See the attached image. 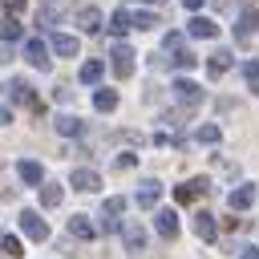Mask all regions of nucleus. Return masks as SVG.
<instances>
[{"label":"nucleus","instance_id":"obj_1","mask_svg":"<svg viewBox=\"0 0 259 259\" xmlns=\"http://www.w3.org/2000/svg\"><path fill=\"white\" fill-rule=\"evenodd\" d=\"M16 223H20V231H24L32 243H45V239H49V223H45L36 210H20V219H16Z\"/></svg>","mask_w":259,"mask_h":259},{"label":"nucleus","instance_id":"obj_2","mask_svg":"<svg viewBox=\"0 0 259 259\" xmlns=\"http://www.w3.org/2000/svg\"><path fill=\"white\" fill-rule=\"evenodd\" d=\"M255 32H259V8H243L239 24H235V40H239V45H251Z\"/></svg>","mask_w":259,"mask_h":259},{"label":"nucleus","instance_id":"obj_3","mask_svg":"<svg viewBox=\"0 0 259 259\" xmlns=\"http://www.w3.org/2000/svg\"><path fill=\"white\" fill-rule=\"evenodd\" d=\"M109 57H113L109 65H113V73H117L121 81H125V77H134V49H130V45H121V40H117Z\"/></svg>","mask_w":259,"mask_h":259},{"label":"nucleus","instance_id":"obj_4","mask_svg":"<svg viewBox=\"0 0 259 259\" xmlns=\"http://www.w3.org/2000/svg\"><path fill=\"white\" fill-rule=\"evenodd\" d=\"M170 89H174V97H178V101H182V105H186V109H190V105H198V101H202V85H194V81H190V77H178V81H174V85H170Z\"/></svg>","mask_w":259,"mask_h":259},{"label":"nucleus","instance_id":"obj_5","mask_svg":"<svg viewBox=\"0 0 259 259\" xmlns=\"http://www.w3.org/2000/svg\"><path fill=\"white\" fill-rule=\"evenodd\" d=\"M4 97L12 105H36L32 101V85H24V81H4Z\"/></svg>","mask_w":259,"mask_h":259},{"label":"nucleus","instance_id":"obj_6","mask_svg":"<svg viewBox=\"0 0 259 259\" xmlns=\"http://www.w3.org/2000/svg\"><path fill=\"white\" fill-rule=\"evenodd\" d=\"M16 174H20V182H28V186H40V182H45V166L32 162V158H20Z\"/></svg>","mask_w":259,"mask_h":259},{"label":"nucleus","instance_id":"obj_7","mask_svg":"<svg viewBox=\"0 0 259 259\" xmlns=\"http://www.w3.org/2000/svg\"><path fill=\"white\" fill-rule=\"evenodd\" d=\"M206 190H210V182H206V178H190V182H182V186L174 190V198H178V202H194V198H198V194H206Z\"/></svg>","mask_w":259,"mask_h":259},{"label":"nucleus","instance_id":"obj_8","mask_svg":"<svg viewBox=\"0 0 259 259\" xmlns=\"http://www.w3.org/2000/svg\"><path fill=\"white\" fill-rule=\"evenodd\" d=\"M158 198H162V182H158V178H146L142 190H138V206L150 210V206H158Z\"/></svg>","mask_w":259,"mask_h":259},{"label":"nucleus","instance_id":"obj_9","mask_svg":"<svg viewBox=\"0 0 259 259\" xmlns=\"http://www.w3.org/2000/svg\"><path fill=\"white\" fill-rule=\"evenodd\" d=\"M125 210V198H105L101 206V231H117V214Z\"/></svg>","mask_w":259,"mask_h":259},{"label":"nucleus","instance_id":"obj_10","mask_svg":"<svg viewBox=\"0 0 259 259\" xmlns=\"http://www.w3.org/2000/svg\"><path fill=\"white\" fill-rule=\"evenodd\" d=\"M194 235H198L202 243H214V239H219V227H214V214H206V210H198V214H194Z\"/></svg>","mask_w":259,"mask_h":259},{"label":"nucleus","instance_id":"obj_11","mask_svg":"<svg viewBox=\"0 0 259 259\" xmlns=\"http://www.w3.org/2000/svg\"><path fill=\"white\" fill-rule=\"evenodd\" d=\"M121 243H125V251H142V247H146L142 223H121Z\"/></svg>","mask_w":259,"mask_h":259},{"label":"nucleus","instance_id":"obj_12","mask_svg":"<svg viewBox=\"0 0 259 259\" xmlns=\"http://www.w3.org/2000/svg\"><path fill=\"white\" fill-rule=\"evenodd\" d=\"M24 57H28L32 69H49V49H45V40H24Z\"/></svg>","mask_w":259,"mask_h":259},{"label":"nucleus","instance_id":"obj_13","mask_svg":"<svg viewBox=\"0 0 259 259\" xmlns=\"http://www.w3.org/2000/svg\"><path fill=\"white\" fill-rule=\"evenodd\" d=\"M69 182H73V190L93 194V190L101 186V174H97V170H73V178H69Z\"/></svg>","mask_w":259,"mask_h":259},{"label":"nucleus","instance_id":"obj_14","mask_svg":"<svg viewBox=\"0 0 259 259\" xmlns=\"http://www.w3.org/2000/svg\"><path fill=\"white\" fill-rule=\"evenodd\" d=\"M231 61H235V57H231V49H214V53L206 57V69H210V77H223V73L231 69Z\"/></svg>","mask_w":259,"mask_h":259},{"label":"nucleus","instance_id":"obj_15","mask_svg":"<svg viewBox=\"0 0 259 259\" xmlns=\"http://www.w3.org/2000/svg\"><path fill=\"white\" fill-rule=\"evenodd\" d=\"M154 227H158L162 239H174V235H178V214H174V210H158V214H154Z\"/></svg>","mask_w":259,"mask_h":259},{"label":"nucleus","instance_id":"obj_16","mask_svg":"<svg viewBox=\"0 0 259 259\" xmlns=\"http://www.w3.org/2000/svg\"><path fill=\"white\" fill-rule=\"evenodd\" d=\"M186 28H190V36H202V40H210V36H219V24H214L210 16H194V20L186 24Z\"/></svg>","mask_w":259,"mask_h":259},{"label":"nucleus","instance_id":"obj_17","mask_svg":"<svg viewBox=\"0 0 259 259\" xmlns=\"http://www.w3.org/2000/svg\"><path fill=\"white\" fill-rule=\"evenodd\" d=\"M251 202H255V186H235V190H231V198H227V206H231V210H247Z\"/></svg>","mask_w":259,"mask_h":259},{"label":"nucleus","instance_id":"obj_18","mask_svg":"<svg viewBox=\"0 0 259 259\" xmlns=\"http://www.w3.org/2000/svg\"><path fill=\"white\" fill-rule=\"evenodd\" d=\"M77 28H81V32H97V28H101V12H97L93 4L81 8V12H77Z\"/></svg>","mask_w":259,"mask_h":259},{"label":"nucleus","instance_id":"obj_19","mask_svg":"<svg viewBox=\"0 0 259 259\" xmlns=\"http://www.w3.org/2000/svg\"><path fill=\"white\" fill-rule=\"evenodd\" d=\"M53 53L57 57H77V36H65V32L53 28Z\"/></svg>","mask_w":259,"mask_h":259},{"label":"nucleus","instance_id":"obj_20","mask_svg":"<svg viewBox=\"0 0 259 259\" xmlns=\"http://www.w3.org/2000/svg\"><path fill=\"white\" fill-rule=\"evenodd\" d=\"M69 235H77V239H97V227H93L85 214H73V219H69Z\"/></svg>","mask_w":259,"mask_h":259},{"label":"nucleus","instance_id":"obj_21","mask_svg":"<svg viewBox=\"0 0 259 259\" xmlns=\"http://www.w3.org/2000/svg\"><path fill=\"white\" fill-rule=\"evenodd\" d=\"M170 53H174V57H170V65H174V69H182V73H190V69L198 65V57H194L190 49H182V45H178V49H170Z\"/></svg>","mask_w":259,"mask_h":259},{"label":"nucleus","instance_id":"obj_22","mask_svg":"<svg viewBox=\"0 0 259 259\" xmlns=\"http://www.w3.org/2000/svg\"><path fill=\"white\" fill-rule=\"evenodd\" d=\"M85 125H81V117H73V113H61L57 117V134H65V138H77Z\"/></svg>","mask_w":259,"mask_h":259},{"label":"nucleus","instance_id":"obj_23","mask_svg":"<svg viewBox=\"0 0 259 259\" xmlns=\"http://www.w3.org/2000/svg\"><path fill=\"white\" fill-rule=\"evenodd\" d=\"M130 28H134V24H130V12H125V8H117V12L109 16V32H113V36H125Z\"/></svg>","mask_w":259,"mask_h":259},{"label":"nucleus","instance_id":"obj_24","mask_svg":"<svg viewBox=\"0 0 259 259\" xmlns=\"http://www.w3.org/2000/svg\"><path fill=\"white\" fill-rule=\"evenodd\" d=\"M61 198H65V190L57 182H45L40 186V206H61Z\"/></svg>","mask_w":259,"mask_h":259},{"label":"nucleus","instance_id":"obj_25","mask_svg":"<svg viewBox=\"0 0 259 259\" xmlns=\"http://www.w3.org/2000/svg\"><path fill=\"white\" fill-rule=\"evenodd\" d=\"M101 73H105V65H101V61H85V65H81V81H85V85H97V81H101Z\"/></svg>","mask_w":259,"mask_h":259},{"label":"nucleus","instance_id":"obj_26","mask_svg":"<svg viewBox=\"0 0 259 259\" xmlns=\"http://www.w3.org/2000/svg\"><path fill=\"white\" fill-rule=\"evenodd\" d=\"M93 105H97L101 113H109V109H117V93H113V89H97V93H93Z\"/></svg>","mask_w":259,"mask_h":259},{"label":"nucleus","instance_id":"obj_27","mask_svg":"<svg viewBox=\"0 0 259 259\" xmlns=\"http://www.w3.org/2000/svg\"><path fill=\"white\" fill-rule=\"evenodd\" d=\"M0 36H4V40H20V36H24V28H20V20H16V16H8V20L0 24Z\"/></svg>","mask_w":259,"mask_h":259},{"label":"nucleus","instance_id":"obj_28","mask_svg":"<svg viewBox=\"0 0 259 259\" xmlns=\"http://www.w3.org/2000/svg\"><path fill=\"white\" fill-rule=\"evenodd\" d=\"M243 77H247V85L259 93V57H251V61L243 65Z\"/></svg>","mask_w":259,"mask_h":259},{"label":"nucleus","instance_id":"obj_29","mask_svg":"<svg viewBox=\"0 0 259 259\" xmlns=\"http://www.w3.org/2000/svg\"><path fill=\"white\" fill-rule=\"evenodd\" d=\"M194 138H198L202 146H214V142H219V125H210V121H206V125H198V134H194Z\"/></svg>","mask_w":259,"mask_h":259},{"label":"nucleus","instance_id":"obj_30","mask_svg":"<svg viewBox=\"0 0 259 259\" xmlns=\"http://www.w3.org/2000/svg\"><path fill=\"white\" fill-rule=\"evenodd\" d=\"M130 24H134V28H154V24H158V16H154V12H134V16H130Z\"/></svg>","mask_w":259,"mask_h":259},{"label":"nucleus","instance_id":"obj_31","mask_svg":"<svg viewBox=\"0 0 259 259\" xmlns=\"http://www.w3.org/2000/svg\"><path fill=\"white\" fill-rule=\"evenodd\" d=\"M0 251H4V255H24V251H20V239H16V235H4V239H0Z\"/></svg>","mask_w":259,"mask_h":259},{"label":"nucleus","instance_id":"obj_32","mask_svg":"<svg viewBox=\"0 0 259 259\" xmlns=\"http://www.w3.org/2000/svg\"><path fill=\"white\" fill-rule=\"evenodd\" d=\"M134 166H138L134 154H117V158H113V170H134Z\"/></svg>","mask_w":259,"mask_h":259},{"label":"nucleus","instance_id":"obj_33","mask_svg":"<svg viewBox=\"0 0 259 259\" xmlns=\"http://www.w3.org/2000/svg\"><path fill=\"white\" fill-rule=\"evenodd\" d=\"M4 8H8V16H20L28 8V0H4Z\"/></svg>","mask_w":259,"mask_h":259},{"label":"nucleus","instance_id":"obj_34","mask_svg":"<svg viewBox=\"0 0 259 259\" xmlns=\"http://www.w3.org/2000/svg\"><path fill=\"white\" fill-rule=\"evenodd\" d=\"M239 259H259V247H243V251H239Z\"/></svg>","mask_w":259,"mask_h":259},{"label":"nucleus","instance_id":"obj_35","mask_svg":"<svg viewBox=\"0 0 259 259\" xmlns=\"http://www.w3.org/2000/svg\"><path fill=\"white\" fill-rule=\"evenodd\" d=\"M8 121H12V109H8V105H0V125H8Z\"/></svg>","mask_w":259,"mask_h":259},{"label":"nucleus","instance_id":"obj_36","mask_svg":"<svg viewBox=\"0 0 259 259\" xmlns=\"http://www.w3.org/2000/svg\"><path fill=\"white\" fill-rule=\"evenodd\" d=\"M4 61H12V49H8V45H0V65H4Z\"/></svg>","mask_w":259,"mask_h":259},{"label":"nucleus","instance_id":"obj_37","mask_svg":"<svg viewBox=\"0 0 259 259\" xmlns=\"http://www.w3.org/2000/svg\"><path fill=\"white\" fill-rule=\"evenodd\" d=\"M182 4H186V8H190V12H198V8H202V4H206V0H182Z\"/></svg>","mask_w":259,"mask_h":259},{"label":"nucleus","instance_id":"obj_38","mask_svg":"<svg viewBox=\"0 0 259 259\" xmlns=\"http://www.w3.org/2000/svg\"><path fill=\"white\" fill-rule=\"evenodd\" d=\"M146 4H154V0H146Z\"/></svg>","mask_w":259,"mask_h":259}]
</instances>
